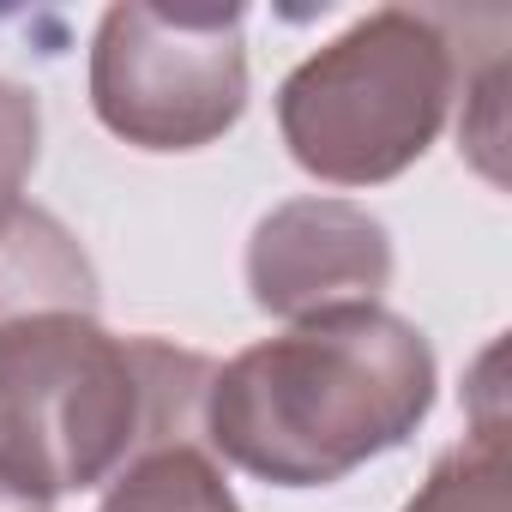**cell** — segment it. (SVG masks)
<instances>
[{"mask_svg":"<svg viewBox=\"0 0 512 512\" xmlns=\"http://www.w3.org/2000/svg\"><path fill=\"white\" fill-rule=\"evenodd\" d=\"M211 368L151 338H109L85 308L0 326V488L49 500L175 446L199 422Z\"/></svg>","mask_w":512,"mask_h":512,"instance_id":"obj_1","label":"cell"},{"mask_svg":"<svg viewBox=\"0 0 512 512\" xmlns=\"http://www.w3.org/2000/svg\"><path fill=\"white\" fill-rule=\"evenodd\" d=\"M428 380L434 368L410 326L362 302L326 308L217 380L211 434L253 476L332 482L428 410Z\"/></svg>","mask_w":512,"mask_h":512,"instance_id":"obj_2","label":"cell"},{"mask_svg":"<svg viewBox=\"0 0 512 512\" xmlns=\"http://www.w3.org/2000/svg\"><path fill=\"white\" fill-rule=\"evenodd\" d=\"M440 43L422 19L380 13L284 85V133L302 169L374 181L410 163L440 121Z\"/></svg>","mask_w":512,"mask_h":512,"instance_id":"obj_3","label":"cell"},{"mask_svg":"<svg viewBox=\"0 0 512 512\" xmlns=\"http://www.w3.org/2000/svg\"><path fill=\"white\" fill-rule=\"evenodd\" d=\"M97 115L151 151H187L241 115L235 19H169L121 7L97 43Z\"/></svg>","mask_w":512,"mask_h":512,"instance_id":"obj_4","label":"cell"},{"mask_svg":"<svg viewBox=\"0 0 512 512\" xmlns=\"http://www.w3.org/2000/svg\"><path fill=\"white\" fill-rule=\"evenodd\" d=\"M380 278H386L380 229L350 205H290L260 229V247H253V296L278 314L356 308L362 284L374 296Z\"/></svg>","mask_w":512,"mask_h":512,"instance_id":"obj_5","label":"cell"},{"mask_svg":"<svg viewBox=\"0 0 512 512\" xmlns=\"http://www.w3.org/2000/svg\"><path fill=\"white\" fill-rule=\"evenodd\" d=\"M103 512H235V500L223 494L217 470L187 440H175V446L145 452L121 476V488Z\"/></svg>","mask_w":512,"mask_h":512,"instance_id":"obj_6","label":"cell"},{"mask_svg":"<svg viewBox=\"0 0 512 512\" xmlns=\"http://www.w3.org/2000/svg\"><path fill=\"white\" fill-rule=\"evenodd\" d=\"M37 157V109L25 91L0 85V223L13 217V187Z\"/></svg>","mask_w":512,"mask_h":512,"instance_id":"obj_7","label":"cell"},{"mask_svg":"<svg viewBox=\"0 0 512 512\" xmlns=\"http://www.w3.org/2000/svg\"><path fill=\"white\" fill-rule=\"evenodd\" d=\"M0 512H49V500H25L13 488H0Z\"/></svg>","mask_w":512,"mask_h":512,"instance_id":"obj_8","label":"cell"}]
</instances>
